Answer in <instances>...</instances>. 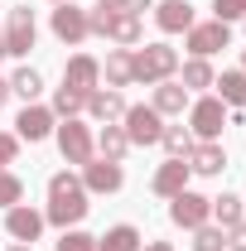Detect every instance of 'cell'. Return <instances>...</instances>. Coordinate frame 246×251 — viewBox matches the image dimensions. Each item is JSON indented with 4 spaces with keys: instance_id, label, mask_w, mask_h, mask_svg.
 Returning <instances> with one entry per match:
<instances>
[{
    "instance_id": "obj_42",
    "label": "cell",
    "mask_w": 246,
    "mask_h": 251,
    "mask_svg": "<svg viewBox=\"0 0 246 251\" xmlns=\"http://www.w3.org/2000/svg\"><path fill=\"white\" fill-rule=\"evenodd\" d=\"M242 73H246V49H242Z\"/></svg>"
},
{
    "instance_id": "obj_13",
    "label": "cell",
    "mask_w": 246,
    "mask_h": 251,
    "mask_svg": "<svg viewBox=\"0 0 246 251\" xmlns=\"http://www.w3.org/2000/svg\"><path fill=\"white\" fill-rule=\"evenodd\" d=\"M63 87H73V92L92 97L97 87H101V63H97L92 53H73V58L63 63Z\"/></svg>"
},
{
    "instance_id": "obj_32",
    "label": "cell",
    "mask_w": 246,
    "mask_h": 251,
    "mask_svg": "<svg viewBox=\"0 0 246 251\" xmlns=\"http://www.w3.org/2000/svg\"><path fill=\"white\" fill-rule=\"evenodd\" d=\"M213 20H222V25L246 20V0H213Z\"/></svg>"
},
{
    "instance_id": "obj_31",
    "label": "cell",
    "mask_w": 246,
    "mask_h": 251,
    "mask_svg": "<svg viewBox=\"0 0 246 251\" xmlns=\"http://www.w3.org/2000/svg\"><path fill=\"white\" fill-rule=\"evenodd\" d=\"M53 251H97V237H92V232H82V227H68Z\"/></svg>"
},
{
    "instance_id": "obj_8",
    "label": "cell",
    "mask_w": 246,
    "mask_h": 251,
    "mask_svg": "<svg viewBox=\"0 0 246 251\" xmlns=\"http://www.w3.org/2000/svg\"><path fill=\"white\" fill-rule=\"evenodd\" d=\"M121 130H125L130 145H159V135H164V116H159L154 106H125Z\"/></svg>"
},
{
    "instance_id": "obj_9",
    "label": "cell",
    "mask_w": 246,
    "mask_h": 251,
    "mask_svg": "<svg viewBox=\"0 0 246 251\" xmlns=\"http://www.w3.org/2000/svg\"><path fill=\"white\" fill-rule=\"evenodd\" d=\"M49 29H53V39H58V44H68V49H77L82 39H92V29H87V10H77L73 0H63L58 10H53Z\"/></svg>"
},
{
    "instance_id": "obj_28",
    "label": "cell",
    "mask_w": 246,
    "mask_h": 251,
    "mask_svg": "<svg viewBox=\"0 0 246 251\" xmlns=\"http://www.w3.org/2000/svg\"><path fill=\"white\" fill-rule=\"evenodd\" d=\"M49 111H53V116H63V121H73V116H82V111H87V97L73 92V87H58V92H53V101H49Z\"/></svg>"
},
{
    "instance_id": "obj_40",
    "label": "cell",
    "mask_w": 246,
    "mask_h": 251,
    "mask_svg": "<svg viewBox=\"0 0 246 251\" xmlns=\"http://www.w3.org/2000/svg\"><path fill=\"white\" fill-rule=\"evenodd\" d=\"M10 251H34V247H25V242H15V247H10Z\"/></svg>"
},
{
    "instance_id": "obj_17",
    "label": "cell",
    "mask_w": 246,
    "mask_h": 251,
    "mask_svg": "<svg viewBox=\"0 0 246 251\" xmlns=\"http://www.w3.org/2000/svg\"><path fill=\"white\" fill-rule=\"evenodd\" d=\"M87 116H92L97 126H111L125 116V97L116 92V87H97L92 97H87Z\"/></svg>"
},
{
    "instance_id": "obj_3",
    "label": "cell",
    "mask_w": 246,
    "mask_h": 251,
    "mask_svg": "<svg viewBox=\"0 0 246 251\" xmlns=\"http://www.w3.org/2000/svg\"><path fill=\"white\" fill-rule=\"evenodd\" d=\"M53 140H58V155L68 159V164H77V169H82V164L97 155V135H92V126L77 121V116H73V121H63V126H53Z\"/></svg>"
},
{
    "instance_id": "obj_23",
    "label": "cell",
    "mask_w": 246,
    "mask_h": 251,
    "mask_svg": "<svg viewBox=\"0 0 246 251\" xmlns=\"http://www.w3.org/2000/svg\"><path fill=\"white\" fill-rule=\"evenodd\" d=\"M174 77H179V82H184L188 92H203V87H213V63L208 58H188V63H179V73H174Z\"/></svg>"
},
{
    "instance_id": "obj_7",
    "label": "cell",
    "mask_w": 246,
    "mask_h": 251,
    "mask_svg": "<svg viewBox=\"0 0 246 251\" xmlns=\"http://www.w3.org/2000/svg\"><path fill=\"white\" fill-rule=\"evenodd\" d=\"M169 222L184 227V232L203 227V222H213V198H203V193H193V188L174 193V198H169Z\"/></svg>"
},
{
    "instance_id": "obj_10",
    "label": "cell",
    "mask_w": 246,
    "mask_h": 251,
    "mask_svg": "<svg viewBox=\"0 0 246 251\" xmlns=\"http://www.w3.org/2000/svg\"><path fill=\"white\" fill-rule=\"evenodd\" d=\"M53 126H58V116H53L44 101H25V111L15 116V135H20V145H25V140L39 145V140H49V135H53Z\"/></svg>"
},
{
    "instance_id": "obj_30",
    "label": "cell",
    "mask_w": 246,
    "mask_h": 251,
    "mask_svg": "<svg viewBox=\"0 0 246 251\" xmlns=\"http://www.w3.org/2000/svg\"><path fill=\"white\" fill-rule=\"evenodd\" d=\"M15 203H25V179L15 169H0V208H15Z\"/></svg>"
},
{
    "instance_id": "obj_20",
    "label": "cell",
    "mask_w": 246,
    "mask_h": 251,
    "mask_svg": "<svg viewBox=\"0 0 246 251\" xmlns=\"http://www.w3.org/2000/svg\"><path fill=\"white\" fill-rule=\"evenodd\" d=\"M97 155H101V159H116V164L130 155V140H125L121 121H111V126H101V130H97Z\"/></svg>"
},
{
    "instance_id": "obj_37",
    "label": "cell",
    "mask_w": 246,
    "mask_h": 251,
    "mask_svg": "<svg viewBox=\"0 0 246 251\" xmlns=\"http://www.w3.org/2000/svg\"><path fill=\"white\" fill-rule=\"evenodd\" d=\"M140 251H174L169 242H140Z\"/></svg>"
},
{
    "instance_id": "obj_21",
    "label": "cell",
    "mask_w": 246,
    "mask_h": 251,
    "mask_svg": "<svg viewBox=\"0 0 246 251\" xmlns=\"http://www.w3.org/2000/svg\"><path fill=\"white\" fill-rule=\"evenodd\" d=\"M116 49H135L140 39H145V29H140V15H125V10H116V20H111V34H106Z\"/></svg>"
},
{
    "instance_id": "obj_38",
    "label": "cell",
    "mask_w": 246,
    "mask_h": 251,
    "mask_svg": "<svg viewBox=\"0 0 246 251\" xmlns=\"http://www.w3.org/2000/svg\"><path fill=\"white\" fill-rule=\"evenodd\" d=\"M5 101H10V77H0V111H5Z\"/></svg>"
},
{
    "instance_id": "obj_4",
    "label": "cell",
    "mask_w": 246,
    "mask_h": 251,
    "mask_svg": "<svg viewBox=\"0 0 246 251\" xmlns=\"http://www.w3.org/2000/svg\"><path fill=\"white\" fill-rule=\"evenodd\" d=\"M184 49H188V58H213L222 49H232V25L203 20V25H193V29L184 34Z\"/></svg>"
},
{
    "instance_id": "obj_41",
    "label": "cell",
    "mask_w": 246,
    "mask_h": 251,
    "mask_svg": "<svg viewBox=\"0 0 246 251\" xmlns=\"http://www.w3.org/2000/svg\"><path fill=\"white\" fill-rule=\"evenodd\" d=\"M0 58H5V34H0Z\"/></svg>"
},
{
    "instance_id": "obj_34",
    "label": "cell",
    "mask_w": 246,
    "mask_h": 251,
    "mask_svg": "<svg viewBox=\"0 0 246 251\" xmlns=\"http://www.w3.org/2000/svg\"><path fill=\"white\" fill-rule=\"evenodd\" d=\"M20 159V135L15 130H0V169H10Z\"/></svg>"
},
{
    "instance_id": "obj_16",
    "label": "cell",
    "mask_w": 246,
    "mask_h": 251,
    "mask_svg": "<svg viewBox=\"0 0 246 251\" xmlns=\"http://www.w3.org/2000/svg\"><path fill=\"white\" fill-rule=\"evenodd\" d=\"M154 25L164 34H188L198 20H193V5H188V0H159V5H154Z\"/></svg>"
},
{
    "instance_id": "obj_43",
    "label": "cell",
    "mask_w": 246,
    "mask_h": 251,
    "mask_svg": "<svg viewBox=\"0 0 246 251\" xmlns=\"http://www.w3.org/2000/svg\"><path fill=\"white\" fill-rule=\"evenodd\" d=\"M53 5H63V0H53Z\"/></svg>"
},
{
    "instance_id": "obj_6",
    "label": "cell",
    "mask_w": 246,
    "mask_h": 251,
    "mask_svg": "<svg viewBox=\"0 0 246 251\" xmlns=\"http://www.w3.org/2000/svg\"><path fill=\"white\" fill-rule=\"evenodd\" d=\"M222 126H227V106L217 97L188 101V130H193V140H222Z\"/></svg>"
},
{
    "instance_id": "obj_22",
    "label": "cell",
    "mask_w": 246,
    "mask_h": 251,
    "mask_svg": "<svg viewBox=\"0 0 246 251\" xmlns=\"http://www.w3.org/2000/svg\"><path fill=\"white\" fill-rule=\"evenodd\" d=\"M140 227H130V222H116L106 237H97V251H140Z\"/></svg>"
},
{
    "instance_id": "obj_1",
    "label": "cell",
    "mask_w": 246,
    "mask_h": 251,
    "mask_svg": "<svg viewBox=\"0 0 246 251\" xmlns=\"http://www.w3.org/2000/svg\"><path fill=\"white\" fill-rule=\"evenodd\" d=\"M87 208H92V193L82 188V179L73 174V169H58L53 179H49V208H44V222L49 227H77V222L87 218Z\"/></svg>"
},
{
    "instance_id": "obj_2",
    "label": "cell",
    "mask_w": 246,
    "mask_h": 251,
    "mask_svg": "<svg viewBox=\"0 0 246 251\" xmlns=\"http://www.w3.org/2000/svg\"><path fill=\"white\" fill-rule=\"evenodd\" d=\"M179 73V49H169V44H145V49H130V82H164V77H174Z\"/></svg>"
},
{
    "instance_id": "obj_27",
    "label": "cell",
    "mask_w": 246,
    "mask_h": 251,
    "mask_svg": "<svg viewBox=\"0 0 246 251\" xmlns=\"http://www.w3.org/2000/svg\"><path fill=\"white\" fill-rule=\"evenodd\" d=\"M159 145L169 150V159H188V150H193L198 140H193V130H188V126H164V135H159Z\"/></svg>"
},
{
    "instance_id": "obj_19",
    "label": "cell",
    "mask_w": 246,
    "mask_h": 251,
    "mask_svg": "<svg viewBox=\"0 0 246 251\" xmlns=\"http://www.w3.org/2000/svg\"><path fill=\"white\" fill-rule=\"evenodd\" d=\"M213 87H217V101H222V106L246 111V73H242V68H227V73H217Z\"/></svg>"
},
{
    "instance_id": "obj_24",
    "label": "cell",
    "mask_w": 246,
    "mask_h": 251,
    "mask_svg": "<svg viewBox=\"0 0 246 251\" xmlns=\"http://www.w3.org/2000/svg\"><path fill=\"white\" fill-rule=\"evenodd\" d=\"M101 77H106V87H130V49H111L106 63H101Z\"/></svg>"
},
{
    "instance_id": "obj_26",
    "label": "cell",
    "mask_w": 246,
    "mask_h": 251,
    "mask_svg": "<svg viewBox=\"0 0 246 251\" xmlns=\"http://www.w3.org/2000/svg\"><path fill=\"white\" fill-rule=\"evenodd\" d=\"M246 218V198H237V193H222V198H213V222L227 232V227H237V222Z\"/></svg>"
},
{
    "instance_id": "obj_15",
    "label": "cell",
    "mask_w": 246,
    "mask_h": 251,
    "mask_svg": "<svg viewBox=\"0 0 246 251\" xmlns=\"http://www.w3.org/2000/svg\"><path fill=\"white\" fill-rule=\"evenodd\" d=\"M188 169L203 174V179H217V174L227 169V150H222V140H198V145L188 150Z\"/></svg>"
},
{
    "instance_id": "obj_35",
    "label": "cell",
    "mask_w": 246,
    "mask_h": 251,
    "mask_svg": "<svg viewBox=\"0 0 246 251\" xmlns=\"http://www.w3.org/2000/svg\"><path fill=\"white\" fill-rule=\"evenodd\" d=\"M227 251H246V218L237 227H227Z\"/></svg>"
},
{
    "instance_id": "obj_18",
    "label": "cell",
    "mask_w": 246,
    "mask_h": 251,
    "mask_svg": "<svg viewBox=\"0 0 246 251\" xmlns=\"http://www.w3.org/2000/svg\"><path fill=\"white\" fill-rule=\"evenodd\" d=\"M150 106L159 111V116H184V106H188V87L179 82V77H164V82H154Z\"/></svg>"
},
{
    "instance_id": "obj_44",
    "label": "cell",
    "mask_w": 246,
    "mask_h": 251,
    "mask_svg": "<svg viewBox=\"0 0 246 251\" xmlns=\"http://www.w3.org/2000/svg\"><path fill=\"white\" fill-rule=\"evenodd\" d=\"M242 25H246V20H242Z\"/></svg>"
},
{
    "instance_id": "obj_25",
    "label": "cell",
    "mask_w": 246,
    "mask_h": 251,
    "mask_svg": "<svg viewBox=\"0 0 246 251\" xmlns=\"http://www.w3.org/2000/svg\"><path fill=\"white\" fill-rule=\"evenodd\" d=\"M39 92H44V73L39 68H15L10 73V97H25V101H39Z\"/></svg>"
},
{
    "instance_id": "obj_11",
    "label": "cell",
    "mask_w": 246,
    "mask_h": 251,
    "mask_svg": "<svg viewBox=\"0 0 246 251\" xmlns=\"http://www.w3.org/2000/svg\"><path fill=\"white\" fill-rule=\"evenodd\" d=\"M82 188L87 193H121V184H125V169L116 164V159H101V155H92L87 164H82Z\"/></svg>"
},
{
    "instance_id": "obj_14",
    "label": "cell",
    "mask_w": 246,
    "mask_h": 251,
    "mask_svg": "<svg viewBox=\"0 0 246 251\" xmlns=\"http://www.w3.org/2000/svg\"><path fill=\"white\" fill-rule=\"evenodd\" d=\"M188 179H193V169H188V159H164L159 169H154L150 188L159 193V198H174V193H184Z\"/></svg>"
},
{
    "instance_id": "obj_12",
    "label": "cell",
    "mask_w": 246,
    "mask_h": 251,
    "mask_svg": "<svg viewBox=\"0 0 246 251\" xmlns=\"http://www.w3.org/2000/svg\"><path fill=\"white\" fill-rule=\"evenodd\" d=\"M44 208H29V203H15V208H5V232L15 237V242H25V247H34L39 237H44Z\"/></svg>"
},
{
    "instance_id": "obj_29",
    "label": "cell",
    "mask_w": 246,
    "mask_h": 251,
    "mask_svg": "<svg viewBox=\"0 0 246 251\" xmlns=\"http://www.w3.org/2000/svg\"><path fill=\"white\" fill-rule=\"evenodd\" d=\"M193 251H227V232H222L217 222L193 227Z\"/></svg>"
},
{
    "instance_id": "obj_39",
    "label": "cell",
    "mask_w": 246,
    "mask_h": 251,
    "mask_svg": "<svg viewBox=\"0 0 246 251\" xmlns=\"http://www.w3.org/2000/svg\"><path fill=\"white\" fill-rule=\"evenodd\" d=\"M97 5H106V10H125V0H97Z\"/></svg>"
},
{
    "instance_id": "obj_5",
    "label": "cell",
    "mask_w": 246,
    "mask_h": 251,
    "mask_svg": "<svg viewBox=\"0 0 246 251\" xmlns=\"http://www.w3.org/2000/svg\"><path fill=\"white\" fill-rule=\"evenodd\" d=\"M0 34H5V58H25V53L34 49V39H39V25H34V10H29V5H15Z\"/></svg>"
},
{
    "instance_id": "obj_33",
    "label": "cell",
    "mask_w": 246,
    "mask_h": 251,
    "mask_svg": "<svg viewBox=\"0 0 246 251\" xmlns=\"http://www.w3.org/2000/svg\"><path fill=\"white\" fill-rule=\"evenodd\" d=\"M111 20H116V10H106V5H92V10H87V29L101 34V39L111 34Z\"/></svg>"
},
{
    "instance_id": "obj_36",
    "label": "cell",
    "mask_w": 246,
    "mask_h": 251,
    "mask_svg": "<svg viewBox=\"0 0 246 251\" xmlns=\"http://www.w3.org/2000/svg\"><path fill=\"white\" fill-rule=\"evenodd\" d=\"M145 10H154V0H125V15H145Z\"/></svg>"
}]
</instances>
